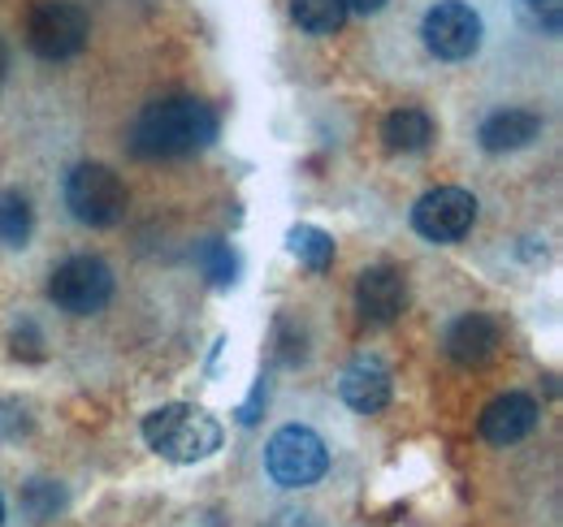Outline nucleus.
Wrapping results in <instances>:
<instances>
[{"label":"nucleus","mask_w":563,"mask_h":527,"mask_svg":"<svg viewBox=\"0 0 563 527\" xmlns=\"http://www.w3.org/2000/svg\"><path fill=\"white\" fill-rule=\"evenodd\" d=\"M9 341H13V355H18V359H44V337H40V329H35L31 321H22Z\"/></svg>","instance_id":"412c9836"},{"label":"nucleus","mask_w":563,"mask_h":527,"mask_svg":"<svg viewBox=\"0 0 563 527\" xmlns=\"http://www.w3.org/2000/svg\"><path fill=\"white\" fill-rule=\"evenodd\" d=\"M62 506H66V489H62L57 480H31V484L22 489V511H26L35 524L57 519Z\"/></svg>","instance_id":"a211bd4d"},{"label":"nucleus","mask_w":563,"mask_h":527,"mask_svg":"<svg viewBox=\"0 0 563 527\" xmlns=\"http://www.w3.org/2000/svg\"><path fill=\"white\" fill-rule=\"evenodd\" d=\"M290 251L312 272H325L334 264V238L325 229H317V225H299V229H290Z\"/></svg>","instance_id":"f3484780"},{"label":"nucleus","mask_w":563,"mask_h":527,"mask_svg":"<svg viewBox=\"0 0 563 527\" xmlns=\"http://www.w3.org/2000/svg\"><path fill=\"white\" fill-rule=\"evenodd\" d=\"M265 462H269V475L278 480L282 489H308L330 471V450L312 428L290 424V428L274 433Z\"/></svg>","instance_id":"423d86ee"},{"label":"nucleus","mask_w":563,"mask_h":527,"mask_svg":"<svg viewBox=\"0 0 563 527\" xmlns=\"http://www.w3.org/2000/svg\"><path fill=\"white\" fill-rule=\"evenodd\" d=\"M31 225H35L31 199L22 195V191H4L0 195V243L4 247H26Z\"/></svg>","instance_id":"dca6fc26"},{"label":"nucleus","mask_w":563,"mask_h":527,"mask_svg":"<svg viewBox=\"0 0 563 527\" xmlns=\"http://www.w3.org/2000/svg\"><path fill=\"white\" fill-rule=\"evenodd\" d=\"M421 40L438 61H468L482 48V18L464 0H438L424 13Z\"/></svg>","instance_id":"0eeeda50"},{"label":"nucleus","mask_w":563,"mask_h":527,"mask_svg":"<svg viewBox=\"0 0 563 527\" xmlns=\"http://www.w3.org/2000/svg\"><path fill=\"white\" fill-rule=\"evenodd\" d=\"M126 203H131L126 182L113 169H104V165H78V169H70V178H66V208H70V216L78 225L109 229V225H118L126 216Z\"/></svg>","instance_id":"20e7f679"},{"label":"nucleus","mask_w":563,"mask_h":527,"mask_svg":"<svg viewBox=\"0 0 563 527\" xmlns=\"http://www.w3.org/2000/svg\"><path fill=\"white\" fill-rule=\"evenodd\" d=\"M347 4V13H377V9H386V0H343Z\"/></svg>","instance_id":"4be33fe9"},{"label":"nucleus","mask_w":563,"mask_h":527,"mask_svg":"<svg viewBox=\"0 0 563 527\" xmlns=\"http://www.w3.org/2000/svg\"><path fill=\"white\" fill-rule=\"evenodd\" d=\"M48 299L70 316H96L113 299V272L96 256H70V260H62L53 268Z\"/></svg>","instance_id":"39448f33"},{"label":"nucleus","mask_w":563,"mask_h":527,"mask_svg":"<svg viewBox=\"0 0 563 527\" xmlns=\"http://www.w3.org/2000/svg\"><path fill=\"white\" fill-rule=\"evenodd\" d=\"M290 18L308 35H334L347 22V4L343 0H290Z\"/></svg>","instance_id":"2eb2a0df"},{"label":"nucleus","mask_w":563,"mask_h":527,"mask_svg":"<svg viewBox=\"0 0 563 527\" xmlns=\"http://www.w3.org/2000/svg\"><path fill=\"white\" fill-rule=\"evenodd\" d=\"M473 221H477V199L460 187H438L412 208V225L429 243H460L473 229Z\"/></svg>","instance_id":"6e6552de"},{"label":"nucleus","mask_w":563,"mask_h":527,"mask_svg":"<svg viewBox=\"0 0 563 527\" xmlns=\"http://www.w3.org/2000/svg\"><path fill=\"white\" fill-rule=\"evenodd\" d=\"M339 394H343V402H347L352 411H364V415L382 411V406L390 402V372H386V363H377V359H355L352 368L343 372V381H339Z\"/></svg>","instance_id":"f8f14e48"},{"label":"nucleus","mask_w":563,"mask_h":527,"mask_svg":"<svg viewBox=\"0 0 563 527\" xmlns=\"http://www.w3.org/2000/svg\"><path fill=\"white\" fill-rule=\"evenodd\" d=\"M433 138V117L424 109H395L382 122V143L386 152H424Z\"/></svg>","instance_id":"4468645a"},{"label":"nucleus","mask_w":563,"mask_h":527,"mask_svg":"<svg viewBox=\"0 0 563 527\" xmlns=\"http://www.w3.org/2000/svg\"><path fill=\"white\" fill-rule=\"evenodd\" d=\"M520 18L542 31V35H560L563 26V0H520Z\"/></svg>","instance_id":"aec40b11"},{"label":"nucleus","mask_w":563,"mask_h":527,"mask_svg":"<svg viewBox=\"0 0 563 527\" xmlns=\"http://www.w3.org/2000/svg\"><path fill=\"white\" fill-rule=\"evenodd\" d=\"M196 264H200V272L209 277V285H217V290H225V285L234 281V272H239L234 251H230L225 243H217V238H209V243L196 247Z\"/></svg>","instance_id":"6ab92c4d"},{"label":"nucleus","mask_w":563,"mask_h":527,"mask_svg":"<svg viewBox=\"0 0 563 527\" xmlns=\"http://www.w3.org/2000/svg\"><path fill=\"white\" fill-rule=\"evenodd\" d=\"M217 138V113L196 96H174L147 104L131 126V152L143 160H178L205 152Z\"/></svg>","instance_id":"f257e3e1"},{"label":"nucleus","mask_w":563,"mask_h":527,"mask_svg":"<svg viewBox=\"0 0 563 527\" xmlns=\"http://www.w3.org/2000/svg\"><path fill=\"white\" fill-rule=\"evenodd\" d=\"M0 524H4V497H0Z\"/></svg>","instance_id":"b1692460"},{"label":"nucleus","mask_w":563,"mask_h":527,"mask_svg":"<svg viewBox=\"0 0 563 527\" xmlns=\"http://www.w3.org/2000/svg\"><path fill=\"white\" fill-rule=\"evenodd\" d=\"M408 307V281L390 264H373L355 281V312L364 325H395Z\"/></svg>","instance_id":"1a4fd4ad"},{"label":"nucleus","mask_w":563,"mask_h":527,"mask_svg":"<svg viewBox=\"0 0 563 527\" xmlns=\"http://www.w3.org/2000/svg\"><path fill=\"white\" fill-rule=\"evenodd\" d=\"M91 35L87 13L70 0H35L26 9V48L44 61H70Z\"/></svg>","instance_id":"7ed1b4c3"},{"label":"nucleus","mask_w":563,"mask_h":527,"mask_svg":"<svg viewBox=\"0 0 563 527\" xmlns=\"http://www.w3.org/2000/svg\"><path fill=\"white\" fill-rule=\"evenodd\" d=\"M4 69H9V53H4V44H0V78H4Z\"/></svg>","instance_id":"5701e85b"},{"label":"nucleus","mask_w":563,"mask_h":527,"mask_svg":"<svg viewBox=\"0 0 563 527\" xmlns=\"http://www.w3.org/2000/svg\"><path fill=\"white\" fill-rule=\"evenodd\" d=\"M143 441L169 462H200L221 450V424L200 406L174 402L143 419Z\"/></svg>","instance_id":"f03ea898"},{"label":"nucleus","mask_w":563,"mask_h":527,"mask_svg":"<svg viewBox=\"0 0 563 527\" xmlns=\"http://www.w3.org/2000/svg\"><path fill=\"white\" fill-rule=\"evenodd\" d=\"M498 341H503V333H498V325H494L490 316L468 312V316H460V321L446 329V355H451L460 368H482V363L494 359Z\"/></svg>","instance_id":"9b49d317"},{"label":"nucleus","mask_w":563,"mask_h":527,"mask_svg":"<svg viewBox=\"0 0 563 527\" xmlns=\"http://www.w3.org/2000/svg\"><path fill=\"white\" fill-rule=\"evenodd\" d=\"M538 402L529 394H503L494 397L490 406L482 411V437L490 441V446H516V441H525L533 428H538Z\"/></svg>","instance_id":"9d476101"},{"label":"nucleus","mask_w":563,"mask_h":527,"mask_svg":"<svg viewBox=\"0 0 563 527\" xmlns=\"http://www.w3.org/2000/svg\"><path fill=\"white\" fill-rule=\"evenodd\" d=\"M538 134H542V117H538V113H529V109H498V113H490V117L482 122L477 138H482L486 152L498 156V152H520V147H529Z\"/></svg>","instance_id":"ddd939ff"}]
</instances>
